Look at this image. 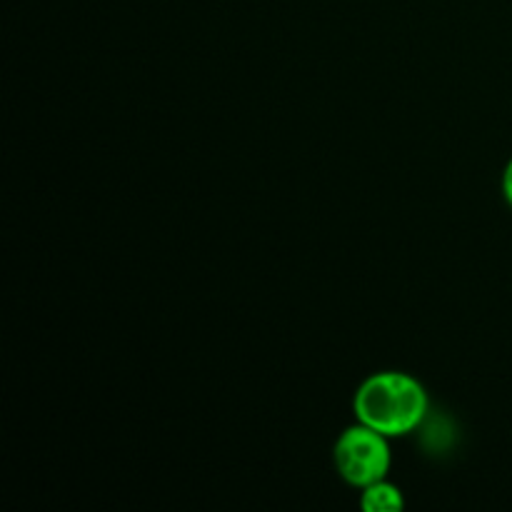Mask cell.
I'll use <instances>...</instances> for the list:
<instances>
[{"instance_id":"cell-1","label":"cell","mask_w":512,"mask_h":512,"mask_svg":"<svg viewBox=\"0 0 512 512\" xmlns=\"http://www.w3.org/2000/svg\"><path fill=\"white\" fill-rule=\"evenodd\" d=\"M428 408L430 400L425 385L415 375L400 370H380L368 375L353 395L355 420L390 440L420 428Z\"/></svg>"},{"instance_id":"cell-2","label":"cell","mask_w":512,"mask_h":512,"mask_svg":"<svg viewBox=\"0 0 512 512\" xmlns=\"http://www.w3.org/2000/svg\"><path fill=\"white\" fill-rule=\"evenodd\" d=\"M333 463L345 483L358 490L368 488L388 478L393 465L390 438L355 420V425L345 428L335 440Z\"/></svg>"},{"instance_id":"cell-3","label":"cell","mask_w":512,"mask_h":512,"mask_svg":"<svg viewBox=\"0 0 512 512\" xmlns=\"http://www.w3.org/2000/svg\"><path fill=\"white\" fill-rule=\"evenodd\" d=\"M360 508L365 512H398L405 508L403 490L388 478L360 490Z\"/></svg>"},{"instance_id":"cell-4","label":"cell","mask_w":512,"mask_h":512,"mask_svg":"<svg viewBox=\"0 0 512 512\" xmlns=\"http://www.w3.org/2000/svg\"><path fill=\"white\" fill-rule=\"evenodd\" d=\"M503 195L512 208V158L508 160V165H505L503 170Z\"/></svg>"}]
</instances>
